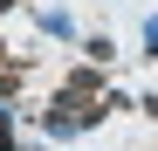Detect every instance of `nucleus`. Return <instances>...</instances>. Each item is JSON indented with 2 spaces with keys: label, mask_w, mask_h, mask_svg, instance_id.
Segmentation results:
<instances>
[{
  "label": "nucleus",
  "mask_w": 158,
  "mask_h": 151,
  "mask_svg": "<svg viewBox=\"0 0 158 151\" xmlns=\"http://www.w3.org/2000/svg\"><path fill=\"white\" fill-rule=\"evenodd\" d=\"M96 89H103V69H76L62 83V96H96Z\"/></svg>",
  "instance_id": "obj_1"
},
{
  "label": "nucleus",
  "mask_w": 158,
  "mask_h": 151,
  "mask_svg": "<svg viewBox=\"0 0 158 151\" xmlns=\"http://www.w3.org/2000/svg\"><path fill=\"white\" fill-rule=\"evenodd\" d=\"M144 48H151V55H158V14L144 21Z\"/></svg>",
  "instance_id": "obj_2"
}]
</instances>
